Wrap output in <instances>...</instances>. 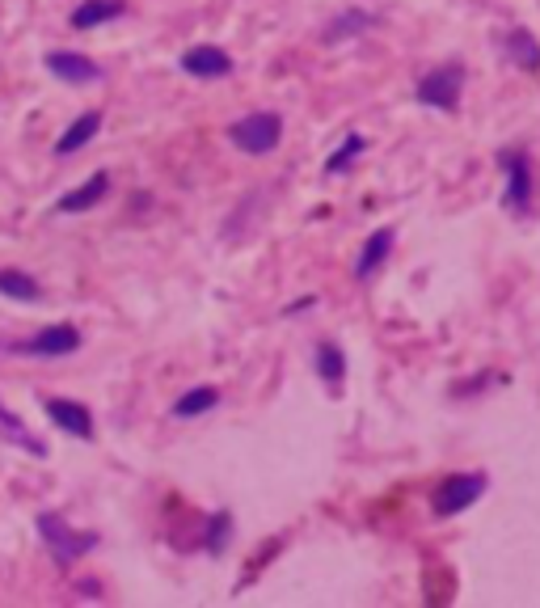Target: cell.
I'll list each match as a JSON object with an SVG mask.
<instances>
[{"label":"cell","instance_id":"6da1fadb","mask_svg":"<svg viewBox=\"0 0 540 608\" xmlns=\"http://www.w3.org/2000/svg\"><path fill=\"white\" fill-rule=\"evenodd\" d=\"M485 486H490V477L482 474V469H469V474H452L443 477L439 486H435V495H430V507H435V516H461L464 507H473L477 498L485 495Z\"/></svg>","mask_w":540,"mask_h":608},{"label":"cell","instance_id":"7a4b0ae2","mask_svg":"<svg viewBox=\"0 0 540 608\" xmlns=\"http://www.w3.org/2000/svg\"><path fill=\"white\" fill-rule=\"evenodd\" d=\"M228 135H232V144L241 148V153L262 156V153H270V148H279V140H283V119H279L275 111L245 114V119H237L228 127Z\"/></svg>","mask_w":540,"mask_h":608},{"label":"cell","instance_id":"3957f363","mask_svg":"<svg viewBox=\"0 0 540 608\" xmlns=\"http://www.w3.org/2000/svg\"><path fill=\"white\" fill-rule=\"evenodd\" d=\"M38 532H43L47 549L56 553L59 566H72L80 553L98 549V532H77V528H68V524L59 520L56 511H43V516H38Z\"/></svg>","mask_w":540,"mask_h":608},{"label":"cell","instance_id":"277c9868","mask_svg":"<svg viewBox=\"0 0 540 608\" xmlns=\"http://www.w3.org/2000/svg\"><path fill=\"white\" fill-rule=\"evenodd\" d=\"M498 165L507 174V195L503 199H507V208L515 216H524L532 208V156L524 148H507V153L498 156Z\"/></svg>","mask_w":540,"mask_h":608},{"label":"cell","instance_id":"5b68a950","mask_svg":"<svg viewBox=\"0 0 540 608\" xmlns=\"http://www.w3.org/2000/svg\"><path fill=\"white\" fill-rule=\"evenodd\" d=\"M461 85H464V68L461 64L430 68L427 77L418 80V101L439 106V111H456V106H461Z\"/></svg>","mask_w":540,"mask_h":608},{"label":"cell","instance_id":"8992f818","mask_svg":"<svg viewBox=\"0 0 540 608\" xmlns=\"http://www.w3.org/2000/svg\"><path fill=\"white\" fill-rule=\"evenodd\" d=\"M80 347L77 325H47L34 338H22V343H9L5 351L13 355H72Z\"/></svg>","mask_w":540,"mask_h":608},{"label":"cell","instance_id":"52a82bcc","mask_svg":"<svg viewBox=\"0 0 540 608\" xmlns=\"http://www.w3.org/2000/svg\"><path fill=\"white\" fill-rule=\"evenodd\" d=\"M182 72H186V77H199V80H220L232 72V56L220 51V47H211V43L190 47L186 56H182Z\"/></svg>","mask_w":540,"mask_h":608},{"label":"cell","instance_id":"ba28073f","mask_svg":"<svg viewBox=\"0 0 540 608\" xmlns=\"http://www.w3.org/2000/svg\"><path fill=\"white\" fill-rule=\"evenodd\" d=\"M47 68H51V77L68 80V85H98L101 80V68L89 56H77V51H51Z\"/></svg>","mask_w":540,"mask_h":608},{"label":"cell","instance_id":"9c48e42d","mask_svg":"<svg viewBox=\"0 0 540 608\" xmlns=\"http://www.w3.org/2000/svg\"><path fill=\"white\" fill-rule=\"evenodd\" d=\"M47 414L56 427H64L68 435H77V440H89L93 435V419H89V410L80 401H68V398H47Z\"/></svg>","mask_w":540,"mask_h":608},{"label":"cell","instance_id":"30bf717a","mask_svg":"<svg viewBox=\"0 0 540 608\" xmlns=\"http://www.w3.org/2000/svg\"><path fill=\"white\" fill-rule=\"evenodd\" d=\"M393 254V229H376L372 237H367V245L359 250V262H355V279H372L380 266H385V258Z\"/></svg>","mask_w":540,"mask_h":608},{"label":"cell","instance_id":"8fae6325","mask_svg":"<svg viewBox=\"0 0 540 608\" xmlns=\"http://www.w3.org/2000/svg\"><path fill=\"white\" fill-rule=\"evenodd\" d=\"M106 190H111V174H106V169H98V174L89 177L85 187L68 190V195L56 203V208L64 211V216H68V211H89L93 203H101V199H106Z\"/></svg>","mask_w":540,"mask_h":608},{"label":"cell","instance_id":"7c38bea8","mask_svg":"<svg viewBox=\"0 0 540 608\" xmlns=\"http://www.w3.org/2000/svg\"><path fill=\"white\" fill-rule=\"evenodd\" d=\"M101 132V114L98 111H89V114H80L72 127H68L64 135L56 140V156H68V153H80V148L93 140V135Z\"/></svg>","mask_w":540,"mask_h":608},{"label":"cell","instance_id":"4fadbf2b","mask_svg":"<svg viewBox=\"0 0 540 608\" xmlns=\"http://www.w3.org/2000/svg\"><path fill=\"white\" fill-rule=\"evenodd\" d=\"M122 13H127L122 0H85V5H77V13H72V26H77V30H93V26L114 22Z\"/></svg>","mask_w":540,"mask_h":608},{"label":"cell","instance_id":"5bb4252c","mask_svg":"<svg viewBox=\"0 0 540 608\" xmlns=\"http://www.w3.org/2000/svg\"><path fill=\"white\" fill-rule=\"evenodd\" d=\"M0 440H9V443H17V448H26V453H34V456H47V443L38 440V435L26 427L17 414H9V410L0 406Z\"/></svg>","mask_w":540,"mask_h":608},{"label":"cell","instance_id":"9a60e30c","mask_svg":"<svg viewBox=\"0 0 540 608\" xmlns=\"http://www.w3.org/2000/svg\"><path fill=\"white\" fill-rule=\"evenodd\" d=\"M507 56L515 59L519 68H528V72H536L540 77V43L532 30H511L507 34Z\"/></svg>","mask_w":540,"mask_h":608},{"label":"cell","instance_id":"2e32d148","mask_svg":"<svg viewBox=\"0 0 540 608\" xmlns=\"http://www.w3.org/2000/svg\"><path fill=\"white\" fill-rule=\"evenodd\" d=\"M220 401V393L211 385H199V389H190V393H182V398L174 401V414L177 419H199V414H207L211 406Z\"/></svg>","mask_w":540,"mask_h":608},{"label":"cell","instance_id":"e0dca14e","mask_svg":"<svg viewBox=\"0 0 540 608\" xmlns=\"http://www.w3.org/2000/svg\"><path fill=\"white\" fill-rule=\"evenodd\" d=\"M317 372H321L325 385H342V377H346V359H342V351L334 343L317 347Z\"/></svg>","mask_w":540,"mask_h":608},{"label":"cell","instance_id":"ac0fdd59","mask_svg":"<svg viewBox=\"0 0 540 608\" xmlns=\"http://www.w3.org/2000/svg\"><path fill=\"white\" fill-rule=\"evenodd\" d=\"M0 292L13 300H38V283H34L30 275H22V271H0Z\"/></svg>","mask_w":540,"mask_h":608},{"label":"cell","instance_id":"d6986e66","mask_svg":"<svg viewBox=\"0 0 540 608\" xmlns=\"http://www.w3.org/2000/svg\"><path fill=\"white\" fill-rule=\"evenodd\" d=\"M364 148H367V140H364L359 132H351V135H346V144H342L338 153H334L330 161H325V169H330V174H346V169H351V161H355L359 153H364Z\"/></svg>","mask_w":540,"mask_h":608}]
</instances>
